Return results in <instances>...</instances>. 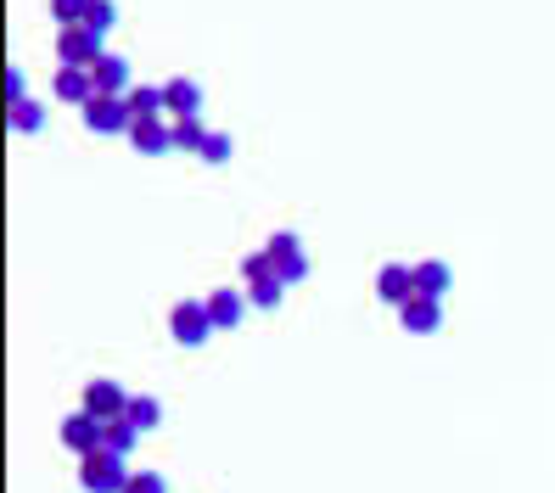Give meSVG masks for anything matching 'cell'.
<instances>
[{"label":"cell","mask_w":555,"mask_h":493,"mask_svg":"<svg viewBox=\"0 0 555 493\" xmlns=\"http://www.w3.org/2000/svg\"><path fill=\"white\" fill-rule=\"evenodd\" d=\"M129 477H135V471H129L118 454H107V449L79 460V488H85V493H124Z\"/></svg>","instance_id":"6da1fadb"},{"label":"cell","mask_w":555,"mask_h":493,"mask_svg":"<svg viewBox=\"0 0 555 493\" xmlns=\"http://www.w3.org/2000/svg\"><path fill=\"white\" fill-rule=\"evenodd\" d=\"M169 331H174V342H185V348H202V342L214 337V320H208V303H174V314H169Z\"/></svg>","instance_id":"7a4b0ae2"},{"label":"cell","mask_w":555,"mask_h":493,"mask_svg":"<svg viewBox=\"0 0 555 493\" xmlns=\"http://www.w3.org/2000/svg\"><path fill=\"white\" fill-rule=\"evenodd\" d=\"M129 398H135V393H124L118 381L101 376V381H90V387H85V415H96L101 426H107V421H124V415H129Z\"/></svg>","instance_id":"3957f363"},{"label":"cell","mask_w":555,"mask_h":493,"mask_svg":"<svg viewBox=\"0 0 555 493\" xmlns=\"http://www.w3.org/2000/svg\"><path fill=\"white\" fill-rule=\"evenodd\" d=\"M101 57H107V51H101V34H90V29H62L57 34V62L62 68H96Z\"/></svg>","instance_id":"277c9868"},{"label":"cell","mask_w":555,"mask_h":493,"mask_svg":"<svg viewBox=\"0 0 555 493\" xmlns=\"http://www.w3.org/2000/svg\"><path fill=\"white\" fill-rule=\"evenodd\" d=\"M62 443H68L79 460H85V454H101L107 449V426H101L96 415H85V409H73L68 421H62Z\"/></svg>","instance_id":"5b68a950"},{"label":"cell","mask_w":555,"mask_h":493,"mask_svg":"<svg viewBox=\"0 0 555 493\" xmlns=\"http://www.w3.org/2000/svg\"><path fill=\"white\" fill-rule=\"evenodd\" d=\"M85 124L96 129V135H129L135 129V118H129V107L124 101H113V96H96L85 107Z\"/></svg>","instance_id":"8992f818"},{"label":"cell","mask_w":555,"mask_h":493,"mask_svg":"<svg viewBox=\"0 0 555 493\" xmlns=\"http://www.w3.org/2000/svg\"><path fill=\"white\" fill-rule=\"evenodd\" d=\"M376 297L393 303V309L415 303V264H382V275H376Z\"/></svg>","instance_id":"52a82bcc"},{"label":"cell","mask_w":555,"mask_h":493,"mask_svg":"<svg viewBox=\"0 0 555 493\" xmlns=\"http://www.w3.org/2000/svg\"><path fill=\"white\" fill-rule=\"evenodd\" d=\"M90 79H96V96H113V101H124L129 90H135V79H129V62L113 57V51H107V57L90 68Z\"/></svg>","instance_id":"ba28073f"},{"label":"cell","mask_w":555,"mask_h":493,"mask_svg":"<svg viewBox=\"0 0 555 493\" xmlns=\"http://www.w3.org/2000/svg\"><path fill=\"white\" fill-rule=\"evenodd\" d=\"M399 325L410 331V337H432V331L443 325V303H438V297H415V303H404V309H399Z\"/></svg>","instance_id":"9c48e42d"},{"label":"cell","mask_w":555,"mask_h":493,"mask_svg":"<svg viewBox=\"0 0 555 493\" xmlns=\"http://www.w3.org/2000/svg\"><path fill=\"white\" fill-rule=\"evenodd\" d=\"M242 314H247V292H230V286L208 292V320H214V331H236Z\"/></svg>","instance_id":"30bf717a"},{"label":"cell","mask_w":555,"mask_h":493,"mask_svg":"<svg viewBox=\"0 0 555 493\" xmlns=\"http://www.w3.org/2000/svg\"><path fill=\"white\" fill-rule=\"evenodd\" d=\"M51 90H57V101H68V107H79V113L96 101V79H90V68H62Z\"/></svg>","instance_id":"8fae6325"},{"label":"cell","mask_w":555,"mask_h":493,"mask_svg":"<svg viewBox=\"0 0 555 493\" xmlns=\"http://www.w3.org/2000/svg\"><path fill=\"white\" fill-rule=\"evenodd\" d=\"M124 107H129V118H135V124H157V118H169L163 85H135V90L124 96Z\"/></svg>","instance_id":"7c38bea8"},{"label":"cell","mask_w":555,"mask_h":493,"mask_svg":"<svg viewBox=\"0 0 555 493\" xmlns=\"http://www.w3.org/2000/svg\"><path fill=\"white\" fill-rule=\"evenodd\" d=\"M163 101H169V118H197L202 113V85L180 73V79L163 85Z\"/></svg>","instance_id":"4fadbf2b"},{"label":"cell","mask_w":555,"mask_h":493,"mask_svg":"<svg viewBox=\"0 0 555 493\" xmlns=\"http://www.w3.org/2000/svg\"><path fill=\"white\" fill-rule=\"evenodd\" d=\"M129 146L146 152V157L174 152V124H169V118H157V124H135V129H129Z\"/></svg>","instance_id":"5bb4252c"},{"label":"cell","mask_w":555,"mask_h":493,"mask_svg":"<svg viewBox=\"0 0 555 493\" xmlns=\"http://www.w3.org/2000/svg\"><path fill=\"white\" fill-rule=\"evenodd\" d=\"M449 292V264H438V258H427V264H415V297H438Z\"/></svg>","instance_id":"9a60e30c"},{"label":"cell","mask_w":555,"mask_h":493,"mask_svg":"<svg viewBox=\"0 0 555 493\" xmlns=\"http://www.w3.org/2000/svg\"><path fill=\"white\" fill-rule=\"evenodd\" d=\"M129 426H141V432H157V426H163V404H157L152 393H135L129 398V415H124Z\"/></svg>","instance_id":"2e32d148"},{"label":"cell","mask_w":555,"mask_h":493,"mask_svg":"<svg viewBox=\"0 0 555 493\" xmlns=\"http://www.w3.org/2000/svg\"><path fill=\"white\" fill-rule=\"evenodd\" d=\"M174 124V152H197L208 146V129H202V118H169Z\"/></svg>","instance_id":"e0dca14e"},{"label":"cell","mask_w":555,"mask_h":493,"mask_svg":"<svg viewBox=\"0 0 555 493\" xmlns=\"http://www.w3.org/2000/svg\"><path fill=\"white\" fill-rule=\"evenodd\" d=\"M6 124H12L17 135H34V129L45 124V107L40 101H17V107H6Z\"/></svg>","instance_id":"ac0fdd59"},{"label":"cell","mask_w":555,"mask_h":493,"mask_svg":"<svg viewBox=\"0 0 555 493\" xmlns=\"http://www.w3.org/2000/svg\"><path fill=\"white\" fill-rule=\"evenodd\" d=\"M247 303H253V309H281V303H286L281 275H270V281H253V286H247Z\"/></svg>","instance_id":"d6986e66"},{"label":"cell","mask_w":555,"mask_h":493,"mask_svg":"<svg viewBox=\"0 0 555 493\" xmlns=\"http://www.w3.org/2000/svg\"><path fill=\"white\" fill-rule=\"evenodd\" d=\"M141 426H129V421H107V454H118V460H124L129 449H135V443H141Z\"/></svg>","instance_id":"ffe728a7"},{"label":"cell","mask_w":555,"mask_h":493,"mask_svg":"<svg viewBox=\"0 0 555 493\" xmlns=\"http://www.w3.org/2000/svg\"><path fill=\"white\" fill-rule=\"evenodd\" d=\"M264 253L275 258V269H281L286 258H298V253H303V236H298V230H275V236H270V247H264Z\"/></svg>","instance_id":"44dd1931"},{"label":"cell","mask_w":555,"mask_h":493,"mask_svg":"<svg viewBox=\"0 0 555 493\" xmlns=\"http://www.w3.org/2000/svg\"><path fill=\"white\" fill-rule=\"evenodd\" d=\"M113 17H118L113 0H90V6H85V29L90 34H107V29H113Z\"/></svg>","instance_id":"7402d4cb"},{"label":"cell","mask_w":555,"mask_h":493,"mask_svg":"<svg viewBox=\"0 0 555 493\" xmlns=\"http://www.w3.org/2000/svg\"><path fill=\"white\" fill-rule=\"evenodd\" d=\"M242 275H247V286H253V281H270V275H275V258H270V253H247Z\"/></svg>","instance_id":"603a6c76"},{"label":"cell","mask_w":555,"mask_h":493,"mask_svg":"<svg viewBox=\"0 0 555 493\" xmlns=\"http://www.w3.org/2000/svg\"><path fill=\"white\" fill-rule=\"evenodd\" d=\"M51 17H57L62 29H85V6H79V0H57V6H51Z\"/></svg>","instance_id":"cb8c5ba5"},{"label":"cell","mask_w":555,"mask_h":493,"mask_svg":"<svg viewBox=\"0 0 555 493\" xmlns=\"http://www.w3.org/2000/svg\"><path fill=\"white\" fill-rule=\"evenodd\" d=\"M124 493H169V482H163V471H135Z\"/></svg>","instance_id":"d4e9b609"},{"label":"cell","mask_w":555,"mask_h":493,"mask_svg":"<svg viewBox=\"0 0 555 493\" xmlns=\"http://www.w3.org/2000/svg\"><path fill=\"white\" fill-rule=\"evenodd\" d=\"M275 275H281V286H298V281H309V253H298V258H286L281 269H275Z\"/></svg>","instance_id":"484cf974"},{"label":"cell","mask_w":555,"mask_h":493,"mask_svg":"<svg viewBox=\"0 0 555 493\" xmlns=\"http://www.w3.org/2000/svg\"><path fill=\"white\" fill-rule=\"evenodd\" d=\"M230 135H208V146H202V163H230Z\"/></svg>","instance_id":"4316f807"},{"label":"cell","mask_w":555,"mask_h":493,"mask_svg":"<svg viewBox=\"0 0 555 493\" xmlns=\"http://www.w3.org/2000/svg\"><path fill=\"white\" fill-rule=\"evenodd\" d=\"M17 101H29V96H23V68L12 62V68H6V107H17Z\"/></svg>","instance_id":"83f0119b"}]
</instances>
